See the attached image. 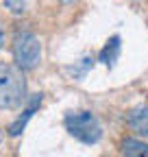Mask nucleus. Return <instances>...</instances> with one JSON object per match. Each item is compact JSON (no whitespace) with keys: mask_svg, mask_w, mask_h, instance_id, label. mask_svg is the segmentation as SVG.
Here are the masks:
<instances>
[{"mask_svg":"<svg viewBox=\"0 0 148 157\" xmlns=\"http://www.w3.org/2000/svg\"><path fill=\"white\" fill-rule=\"evenodd\" d=\"M61 2H74V0H61Z\"/></svg>","mask_w":148,"mask_h":157,"instance_id":"obj_10","label":"nucleus"},{"mask_svg":"<svg viewBox=\"0 0 148 157\" xmlns=\"http://www.w3.org/2000/svg\"><path fill=\"white\" fill-rule=\"evenodd\" d=\"M13 59L22 70H33L42 59V44L33 33H17L13 39Z\"/></svg>","mask_w":148,"mask_h":157,"instance_id":"obj_3","label":"nucleus"},{"mask_svg":"<svg viewBox=\"0 0 148 157\" xmlns=\"http://www.w3.org/2000/svg\"><path fill=\"white\" fill-rule=\"evenodd\" d=\"M5 46V31H2V26H0V48Z\"/></svg>","mask_w":148,"mask_h":157,"instance_id":"obj_9","label":"nucleus"},{"mask_svg":"<svg viewBox=\"0 0 148 157\" xmlns=\"http://www.w3.org/2000/svg\"><path fill=\"white\" fill-rule=\"evenodd\" d=\"M5 7L13 13V15H20L26 11V0H5Z\"/></svg>","mask_w":148,"mask_h":157,"instance_id":"obj_8","label":"nucleus"},{"mask_svg":"<svg viewBox=\"0 0 148 157\" xmlns=\"http://www.w3.org/2000/svg\"><path fill=\"white\" fill-rule=\"evenodd\" d=\"M0 142H2V131H0Z\"/></svg>","mask_w":148,"mask_h":157,"instance_id":"obj_11","label":"nucleus"},{"mask_svg":"<svg viewBox=\"0 0 148 157\" xmlns=\"http://www.w3.org/2000/svg\"><path fill=\"white\" fill-rule=\"evenodd\" d=\"M26 101L24 70L13 63H0V109H15Z\"/></svg>","mask_w":148,"mask_h":157,"instance_id":"obj_1","label":"nucleus"},{"mask_svg":"<svg viewBox=\"0 0 148 157\" xmlns=\"http://www.w3.org/2000/svg\"><path fill=\"white\" fill-rule=\"evenodd\" d=\"M39 105H42V94H33V96H31V103H28V107H26V109L22 111V116L17 118V120H15L11 127H9V135H13V137H15V135H20V133L24 131L26 122L33 118V113L37 111V107H39Z\"/></svg>","mask_w":148,"mask_h":157,"instance_id":"obj_4","label":"nucleus"},{"mask_svg":"<svg viewBox=\"0 0 148 157\" xmlns=\"http://www.w3.org/2000/svg\"><path fill=\"white\" fill-rule=\"evenodd\" d=\"M118 55H120V35H113V37L107 42V46L102 48L100 61H102L107 68H113L116 61H118Z\"/></svg>","mask_w":148,"mask_h":157,"instance_id":"obj_6","label":"nucleus"},{"mask_svg":"<svg viewBox=\"0 0 148 157\" xmlns=\"http://www.w3.org/2000/svg\"><path fill=\"white\" fill-rule=\"evenodd\" d=\"M126 120L137 135H148V107H135Z\"/></svg>","mask_w":148,"mask_h":157,"instance_id":"obj_5","label":"nucleus"},{"mask_svg":"<svg viewBox=\"0 0 148 157\" xmlns=\"http://www.w3.org/2000/svg\"><path fill=\"white\" fill-rule=\"evenodd\" d=\"M122 155L124 157H148V144L128 137V140L122 142Z\"/></svg>","mask_w":148,"mask_h":157,"instance_id":"obj_7","label":"nucleus"},{"mask_svg":"<svg viewBox=\"0 0 148 157\" xmlns=\"http://www.w3.org/2000/svg\"><path fill=\"white\" fill-rule=\"evenodd\" d=\"M63 124L68 133L83 144H96L102 137V127L98 122V118L89 111H70L65 116Z\"/></svg>","mask_w":148,"mask_h":157,"instance_id":"obj_2","label":"nucleus"}]
</instances>
